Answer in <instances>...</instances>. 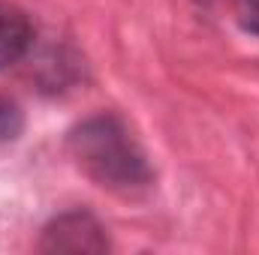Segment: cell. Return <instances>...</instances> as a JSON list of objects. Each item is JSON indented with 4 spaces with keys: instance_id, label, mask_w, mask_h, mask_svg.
<instances>
[{
    "instance_id": "7a4b0ae2",
    "label": "cell",
    "mask_w": 259,
    "mask_h": 255,
    "mask_svg": "<svg viewBox=\"0 0 259 255\" xmlns=\"http://www.w3.org/2000/svg\"><path fill=\"white\" fill-rule=\"evenodd\" d=\"M106 225L91 210H66L58 213L39 234V252H72V255H100L109 252Z\"/></svg>"
},
{
    "instance_id": "277c9868",
    "label": "cell",
    "mask_w": 259,
    "mask_h": 255,
    "mask_svg": "<svg viewBox=\"0 0 259 255\" xmlns=\"http://www.w3.org/2000/svg\"><path fill=\"white\" fill-rule=\"evenodd\" d=\"M24 108L18 105V99L0 93V144H12L21 138L24 132Z\"/></svg>"
},
{
    "instance_id": "3957f363",
    "label": "cell",
    "mask_w": 259,
    "mask_h": 255,
    "mask_svg": "<svg viewBox=\"0 0 259 255\" xmlns=\"http://www.w3.org/2000/svg\"><path fill=\"white\" fill-rule=\"evenodd\" d=\"M33 45V24L15 3L0 0V72L15 66Z\"/></svg>"
},
{
    "instance_id": "6da1fadb",
    "label": "cell",
    "mask_w": 259,
    "mask_h": 255,
    "mask_svg": "<svg viewBox=\"0 0 259 255\" xmlns=\"http://www.w3.org/2000/svg\"><path fill=\"white\" fill-rule=\"evenodd\" d=\"M66 153L97 186L121 195L142 192L154 183V168L133 138L130 126L112 111L84 117L66 132Z\"/></svg>"
},
{
    "instance_id": "5b68a950",
    "label": "cell",
    "mask_w": 259,
    "mask_h": 255,
    "mask_svg": "<svg viewBox=\"0 0 259 255\" xmlns=\"http://www.w3.org/2000/svg\"><path fill=\"white\" fill-rule=\"evenodd\" d=\"M235 15L247 33L259 36V0H235Z\"/></svg>"
}]
</instances>
